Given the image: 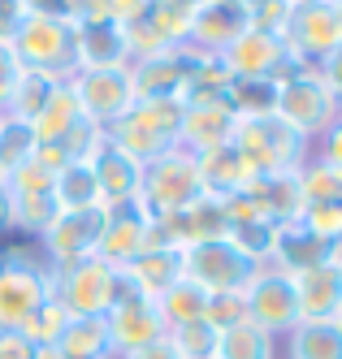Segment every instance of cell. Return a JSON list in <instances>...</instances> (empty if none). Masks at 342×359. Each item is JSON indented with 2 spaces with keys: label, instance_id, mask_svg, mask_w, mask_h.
<instances>
[{
  "label": "cell",
  "instance_id": "1",
  "mask_svg": "<svg viewBox=\"0 0 342 359\" xmlns=\"http://www.w3.org/2000/svg\"><path fill=\"white\" fill-rule=\"evenodd\" d=\"M230 143L256 173H295L312 156V143L303 135H295L273 109L269 113H234Z\"/></svg>",
  "mask_w": 342,
  "mask_h": 359
},
{
  "label": "cell",
  "instance_id": "2",
  "mask_svg": "<svg viewBox=\"0 0 342 359\" xmlns=\"http://www.w3.org/2000/svg\"><path fill=\"white\" fill-rule=\"evenodd\" d=\"M52 299V269L39 251H0V329H22Z\"/></svg>",
  "mask_w": 342,
  "mask_h": 359
},
{
  "label": "cell",
  "instance_id": "3",
  "mask_svg": "<svg viewBox=\"0 0 342 359\" xmlns=\"http://www.w3.org/2000/svg\"><path fill=\"white\" fill-rule=\"evenodd\" d=\"M273 113L291 126L295 135H303L308 143H317L334 126L338 104H334V95L325 91L317 65H299L295 74H286V79L273 87Z\"/></svg>",
  "mask_w": 342,
  "mask_h": 359
},
{
  "label": "cell",
  "instance_id": "4",
  "mask_svg": "<svg viewBox=\"0 0 342 359\" xmlns=\"http://www.w3.org/2000/svg\"><path fill=\"white\" fill-rule=\"evenodd\" d=\"M178 126H182V104L178 100H135L121 121H113L109 143H117L121 151H130L135 161H156L161 151L178 147Z\"/></svg>",
  "mask_w": 342,
  "mask_h": 359
},
{
  "label": "cell",
  "instance_id": "5",
  "mask_svg": "<svg viewBox=\"0 0 342 359\" xmlns=\"http://www.w3.org/2000/svg\"><path fill=\"white\" fill-rule=\"evenodd\" d=\"M199 195H204V182H199V165H195L191 151L169 147L156 161L143 165L139 203H143L152 217H173L182 208H191Z\"/></svg>",
  "mask_w": 342,
  "mask_h": 359
},
{
  "label": "cell",
  "instance_id": "6",
  "mask_svg": "<svg viewBox=\"0 0 342 359\" xmlns=\"http://www.w3.org/2000/svg\"><path fill=\"white\" fill-rule=\"evenodd\" d=\"M121 269H113L100 255H87L78 264L52 269V294L61 299V307L70 316H104L121 294Z\"/></svg>",
  "mask_w": 342,
  "mask_h": 359
},
{
  "label": "cell",
  "instance_id": "7",
  "mask_svg": "<svg viewBox=\"0 0 342 359\" xmlns=\"http://www.w3.org/2000/svg\"><path fill=\"white\" fill-rule=\"evenodd\" d=\"M256 260L243 255L230 238H208V243H191L182 247V277L195 281L204 294H230L243 290L256 277Z\"/></svg>",
  "mask_w": 342,
  "mask_h": 359
},
{
  "label": "cell",
  "instance_id": "8",
  "mask_svg": "<svg viewBox=\"0 0 342 359\" xmlns=\"http://www.w3.org/2000/svg\"><path fill=\"white\" fill-rule=\"evenodd\" d=\"M9 48L22 69H44L52 79L74 74V22L65 18H22Z\"/></svg>",
  "mask_w": 342,
  "mask_h": 359
},
{
  "label": "cell",
  "instance_id": "9",
  "mask_svg": "<svg viewBox=\"0 0 342 359\" xmlns=\"http://www.w3.org/2000/svg\"><path fill=\"white\" fill-rule=\"evenodd\" d=\"M243 307H247V325L265 329L269 338H286L303 316H299V294H295V277L282 273L273 264H260L256 277L243 286Z\"/></svg>",
  "mask_w": 342,
  "mask_h": 359
},
{
  "label": "cell",
  "instance_id": "10",
  "mask_svg": "<svg viewBox=\"0 0 342 359\" xmlns=\"http://www.w3.org/2000/svg\"><path fill=\"white\" fill-rule=\"evenodd\" d=\"M282 43L291 48L299 65H321L329 53L342 48V9L329 0H308V5H291L282 27Z\"/></svg>",
  "mask_w": 342,
  "mask_h": 359
},
{
  "label": "cell",
  "instance_id": "11",
  "mask_svg": "<svg viewBox=\"0 0 342 359\" xmlns=\"http://www.w3.org/2000/svg\"><path fill=\"white\" fill-rule=\"evenodd\" d=\"M65 83L83 121L100 126V130H109L113 121H121L135 109V87H130L126 69H74Z\"/></svg>",
  "mask_w": 342,
  "mask_h": 359
},
{
  "label": "cell",
  "instance_id": "12",
  "mask_svg": "<svg viewBox=\"0 0 342 359\" xmlns=\"http://www.w3.org/2000/svg\"><path fill=\"white\" fill-rule=\"evenodd\" d=\"M221 65L234 83H282L286 74H295L299 61L291 57V48L282 43V35L273 31H247L239 35L225 53Z\"/></svg>",
  "mask_w": 342,
  "mask_h": 359
},
{
  "label": "cell",
  "instance_id": "13",
  "mask_svg": "<svg viewBox=\"0 0 342 359\" xmlns=\"http://www.w3.org/2000/svg\"><path fill=\"white\" fill-rule=\"evenodd\" d=\"M100 234H104V208L57 212L52 225L35 238V251L48 269H65V264H78V260H87V255H96Z\"/></svg>",
  "mask_w": 342,
  "mask_h": 359
},
{
  "label": "cell",
  "instance_id": "14",
  "mask_svg": "<svg viewBox=\"0 0 342 359\" xmlns=\"http://www.w3.org/2000/svg\"><path fill=\"white\" fill-rule=\"evenodd\" d=\"M104 329H109L113 355L143 351V346H152V342L165 338V325H161V312H156V299L130 290V286H121L117 303L104 312Z\"/></svg>",
  "mask_w": 342,
  "mask_h": 359
},
{
  "label": "cell",
  "instance_id": "15",
  "mask_svg": "<svg viewBox=\"0 0 342 359\" xmlns=\"http://www.w3.org/2000/svg\"><path fill=\"white\" fill-rule=\"evenodd\" d=\"M251 31V13L247 5H234V0H199L191 9V27H187V48L208 57H221L225 48Z\"/></svg>",
  "mask_w": 342,
  "mask_h": 359
},
{
  "label": "cell",
  "instance_id": "16",
  "mask_svg": "<svg viewBox=\"0 0 342 359\" xmlns=\"http://www.w3.org/2000/svg\"><path fill=\"white\" fill-rule=\"evenodd\" d=\"M191 48L182 43L173 53H156V57H139L130 61V87H135V100H187V79H191Z\"/></svg>",
  "mask_w": 342,
  "mask_h": 359
},
{
  "label": "cell",
  "instance_id": "17",
  "mask_svg": "<svg viewBox=\"0 0 342 359\" xmlns=\"http://www.w3.org/2000/svg\"><path fill=\"white\" fill-rule=\"evenodd\" d=\"M234 130V109H230V95H195L182 104V126H178V147L199 156L208 147H221L230 143Z\"/></svg>",
  "mask_w": 342,
  "mask_h": 359
},
{
  "label": "cell",
  "instance_id": "18",
  "mask_svg": "<svg viewBox=\"0 0 342 359\" xmlns=\"http://www.w3.org/2000/svg\"><path fill=\"white\" fill-rule=\"evenodd\" d=\"M87 165L96 173V187H100V203H104V208L139 199L143 161H135L130 151H121L117 143H109V135H100V143H96V151L87 156Z\"/></svg>",
  "mask_w": 342,
  "mask_h": 359
},
{
  "label": "cell",
  "instance_id": "19",
  "mask_svg": "<svg viewBox=\"0 0 342 359\" xmlns=\"http://www.w3.org/2000/svg\"><path fill=\"white\" fill-rule=\"evenodd\" d=\"M147 229H152V212L139 199L113 203V208H104V234H100V251L96 255L109 260L113 269H121L126 260H135V255L147 247Z\"/></svg>",
  "mask_w": 342,
  "mask_h": 359
},
{
  "label": "cell",
  "instance_id": "20",
  "mask_svg": "<svg viewBox=\"0 0 342 359\" xmlns=\"http://www.w3.org/2000/svg\"><path fill=\"white\" fill-rule=\"evenodd\" d=\"M338 251L342 243L334 238H321L317 229H308L303 221H291V225H277V243H273V255H269V264L282 269V273H308V269H321L329 260H338Z\"/></svg>",
  "mask_w": 342,
  "mask_h": 359
},
{
  "label": "cell",
  "instance_id": "21",
  "mask_svg": "<svg viewBox=\"0 0 342 359\" xmlns=\"http://www.w3.org/2000/svg\"><path fill=\"white\" fill-rule=\"evenodd\" d=\"M243 199L256 217H265L273 225H291L303 217V195H299L295 173H256L251 187L243 191Z\"/></svg>",
  "mask_w": 342,
  "mask_h": 359
},
{
  "label": "cell",
  "instance_id": "22",
  "mask_svg": "<svg viewBox=\"0 0 342 359\" xmlns=\"http://www.w3.org/2000/svg\"><path fill=\"white\" fill-rule=\"evenodd\" d=\"M130 48L117 22L100 27H74V69H126Z\"/></svg>",
  "mask_w": 342,
  "mask_h": 359
},
{
  "label": "cell",
  "instance_id": "23",
  "mask_svg": "<svg viewBox=\"0 0 342 359\" xmlns=\"http://www.w3.org/2000/svg\"><path fill=\"white\" fill-rule=\"evenodd\" d=\"M199 165V182H204V195H217V199H234L251 187L256 169L234 151V143H221V147H208L195 156Z\"/></svg>",
  "mask_w": 342,
  "mask_h": 359
},
{
  "label": "cell",
  "instance_id": "24",
  "mask_svg": "<svg viewBox=\"0 0 342 359\" xmlns=\"http://www.w3.org/2000/svg\"><path fill=\"white\" fill-rule=\"evenodd\" d=\"M295 294H299V316L303 320H338V312H342V264L329 260L321 269L299 273Z\"/></svg>",
  "mask_w": 342,
  "mask_h": 359
},
{
  "label": "cell",
  "instance_id": "25",
  "mask_svg": "<svg viewBox=\"0 0 342 359\" xmlns=\"http://www.w3.org/2000/svg\"><path fill=\"white\" fill-rule=\"evenodd\" d=\"M182 277V247H156V251H139L135 260L121 264V281L130 290H139L147 299L165 294L173 281Z\"/></svg>",
  "mask_w": 342,
  "mask_h": 359
},
{
  "label": "cell",
  "instance_id": "26",
  "mask_svg": "<svg viewBox=\"0 0 342 359\" xmlns=\"http://www.w3.org/2000/svg\"><path fill=\"white\" fill-rule=\"evenodd\" d=\"M282 359H342L338 320H299L282 338Z\"/></svg>",
  "mask_w": 342,
  "mask_h": 359
},
{
  "label": "cell",
  "instance_id": "27",
  "mask_svg": "<svg viewBox=\"0 0 342 359\" xmlns=\"http://www.w3.org/2000/svg\"><path fill=\"white\" fill-rule=\"evenodd\" d=\"M5 199H9V229H18L22 238H39L44 229L57 217V195L52 191H9L5 187Z\"/></svg>",
  "mask_w": 342,
  "mask_h": 359
},
{
  "label": "cell",
  "instance_id": "28",
  "mask_svg": "<svg viewBox=\"0 0 342 359\" xmlns=\"http://www.w3.org/2000/svg\"><path fill=\"white\" fill-rule=\"evenodd\" d=\"M83 121V113H78V104H74V95H70V83H61L57 91L48 95V104L31 117V135H35V143L39 147H57L74 126Z\"/></svg>",
  "mask_w": 342,
  "mask_h": 359
},
{
  "label": "cell",
  "instance_id": "29",
  "mask_svg": "<svg viewBox=\"0 0 342 359\" xmlns=\"http://www.w3.org/2000/svg\"><path fill=\"white\" fill-rule=\"evenodd\" d=\"M57 351L65 359H113V342H109V329H104V316H70V325L57 338Z\"/></svg>",
  "mask_w": 342,
  "mask_h": 359
},
{
  "label": "cell",
  "instance_id": "30",
  "mask_svg": "<svg viewBox=\"0 0 342 359\" xmlns=\"http://www.w3.org/2000/svg\"><path fill=\"white\" fill-rule=\"evenodd\" d=\"M52 195H57L61 212H78V208H104L100 203V187L87 161H65L57 169V182H52Z\"/></svg>",
  "mask_w": 342,
  "mask_h": 359
},
{
  "label": "cell",
  "instance_id": "31",
  "mask_svg": "<svg viewBox=\"0 0 342 359\" xmlns=\"http://www.w3.org/2000/svg\"><path fill=\"white\" fill-rule=\"evenodd\" d=\"M156 312H161L165 333H169V329H182V325H195V320H204V312H208V294L195 286V281L178 277L165 294H156Z\"/></svg>",
  "mask_w": 342,
  "mask_h": 359
},
{
  "label": "cell",
  "instance_id": "32",
  "mask_svg": "<svg viewBox=\"0 0 342 359\" xmlns=\"http://www.w3.org/2000/svg\"><path fill=\"white\" fill-rule=\"evenodd\" d=\"M217 359H282V342L243 320L217 333Z\"/></svg>",
  "mask_w": 342,
  "mask_h": 359
},
{
  "label": "cell",
  "instance_id": "33",
  "mask_svg": "<svg viewBox=\"0 0 342 359\" xmlns=\"http://www.w3.org/2000/svg\"><path fill=\"white\" fill-rule=\"evenodd\" d=\"M61 83H65V79H52V74H44V69H22L18 83H13V95H9L5 113H9V117H22L26 126H31V117L48 104V95L57 91Z\"/></svg>",
  "mask_w": 342,
  "mask_h": 359
},
{
  "label": "cell",
  "instance_id": "34",
  "mask_svg": "<svg viewBox=\"0 0 342 359\" xmlns=\"http://www.w3.org/2000/svg\"><path fill=\"white\" fill-rule=\"evenodd\" d=\"M39 156V143L31 135V126H26L22 117H9V113H0V173H18L26 169Z\"/></svg>",
  "mask_w": 342,
  "mask_h": 359
},
{
  "label": "cell",
  "instance_id": "35",
  "mask_svg": "<svg viewBox=\"0 0 342 359\" xmlns=\"http://www.w3.org/2000/svg\"><path fill=\"white\" fill-rule=\"evenodd\" d=\"M225 238L239 247L243 255H251L256 264H269L273 243H277V225L265 221V217H234L230 229H225Z\"/></svg>",
  "mask_w": 342,
  "mask_h": 359
},
{
  "label": "cell",
  "instance_id": "36",
  "mask_svg": "<svg viewBox=\"0 0 342 359\" xmlns=\"http://www.w3.org/2000/svg\"><path fill=\"white\" fill-rule=\"evenodd\" d=\"M295 177H299L303 208H312V203H338V199H342V173L329 169V165L317 161V156H308V161L295 169Z\"/></svg>",
  "mask_w": 342,
  "mask_h": 359
},
{
  "label": "cell",
  "instance_id": "37",
  "mask_svg": "<svg viewBox=\"0 0 342 359\" xmlns=\"http://www.w3.org/2000/svg\"><path fill=\"white\" fill-rule=\"evenodd\" d=\"M165 338H169V346H173L182 359H217V329L208 325V320H195V325L169 329Z\"/></svg>",
  "mask_w": 342,
  "mask_h": 359
},
{
  "label": "cell",
  "instance_id": "38",
  "mask_svg": "<svg viewBox=\"0 0 342 359\" xmlns=\"http://www.w3.org/2000/svg\"><path fill=\"white\" fill-rule=\"evenodd\" d=\"M65 325H70V312L61 307V299L52 294V299L39 307V312L22 325V333H26V338H31L35 346H57V338H61V329H65Z\"/></svg>",
  "mask_w": 342,
  "mask_h": 359
},
{
  "label": "cell",
  "instance_id": "39",
  "mask_svg": "<svg viewBox=\"0 0 342 359\" xmlns=\"http://www.w3.org/2000/svg\"><path fill=\"white\" fill-rule=\"evenodd\" d=\"M204 320L213 325L217 333H221V329H234V325H243V320H247L243 290H230V294H208V312H204Z\"/></svg>",
  "mask_w": 342,
  "mask_h": 359
},
{
  "label": "cell",
  "instance_id": "40",
  "mask_svg": "<svg viewBox=\"0 0 342 359\" xmlns=\"http://www.w3.org/2000/svg\"><path fill=\"white\" fill-rule=\"evenodd\" d=\"M299 221H303L308 229H317L321 238L342 243V199H338V203H312V208H303Z\"/></svg>",
  "mask_w": 342,
  "mask_h": 359
},
{
  "label": "cell",
  "instance_id": "41",
  "mask_svg": "<svg viewBox=\"0 0 342 359\" xmlns=\"http://www.w3.org/2000/svg\"><path fill=\"white\" fill-rule=\"evenodd\" d=\"M247 13H251V31H273V35H282L291 5H286V0H256Z\"/></svg>",
  "mask_w": 342,
  "mask_h": 359
},
{
  "label": "cell",
  "instance_id": "42",
  "mask_svg": "<svg viewBox=\"0 0 342 359\" xmlns=\"http://www.w3.org/2000/svg\"><path fill=\"white\" fill-rule=\"evenodd\" d=\"M312 156H317V161H325L329 169H338V173H342V113L334 117V126H329V130H325L317 143H312Z\"/></svg>",
  "mask_w": 342,
  "mask_h": 359
},
{
  "label": "cell",
  "instance_id": "43",
  "mask_svg": "<svg viewBox=\"0 0 342 359\" xmlns=\"http://www.w3.org/2000/svg\"><path fill=\"white\" fill-rule=\"evenodd\" d=\"M70 5V22L74 27H100V22H113L109 0H65Z\"/></svg>",
  "mask_w": 342,
  "mask_h": 359
},
{
  "label": "cell",
  "instance_id": "44",
  "mask_svg": "<svg viewBox=\"0 0 342 359\" xmlns=\"http://www.w3.org/2000/svg\"><path fill=\"white\" fill-rule=\"evenodd\" d=\"M18 74H22V65H18V57H13V48L0 39V113H5V104H9V95H13V83H18Z\"/></svg>",
  "mask_w": 342,
  "mask_h": 359
},
{
  "label": "cell",
  "instance_id": "45",
  "mask_svg": "<svg viewBox=\"0 0 342 359\" xmlns=\"http://www.w3.org/2000/svg\"><path fill=\"white\" fill-rule=\"evenodd\" d=\"M317 74H321V83H325V91L334 95V104H338V113H342V48L338 53H329L321 65H317Z\"/></svg>",
  "mask_w": 342,
  "mask_h": 359
},
{
  "label": "cell",
  "instance_id": "46",
  "mask_svg": "<svg viewBox=\"0 0 342 359\" xmlns=\"http://www.w3.org/2000/svg\"><path fill=\"white\" fill-rule=\"evenodd\" d=\"M35 342L22 329H0V359H31Z\"/></svg>",
  "mask_w": 342,
  "mask_h": 359
},
{
  "label": "cell",
  "instance_id": "47",
  "mask_svg": "<svg viewBox=\"0 0 342 359\" xmlns=\"http://www.w3.org/2000/svg\"><path fill=\"white\" fill-rule=\"evenodd\" d=\"M26 18H65L70 22V5L65 0H22Z\"/></svg>",
  "mask_w": 342,
  "mask_h": 359
},
{
  "label": "cell",
  "instance_id": "48",
  "mask_svg": "<svg viewBox=\"0 0 342 359\" xmlns=\"http://www.w3.org/2000/svg\"><path fill=\"white\" fill-rule=\"evenodd\" d=\"M22 18H26V13H22V0H0V39H5V43H9L13 31L22 27Z\"/></svg>",
  "mask_w": 342,
  "mask_h": 359
},
{
  "label": "cell",
  "instance_id": "49",
  "mask_svg": "<svg viewBox=\"0 0 342 359\" xmlns=\"http://www.w3.org/2000/svg\"><path fill=\"white\" fill-rule=\"evenodd\" d=\"M143 9H147V0H109V13L117 27H130L135 18H143Z\"/></svg>",
  "mask_w": 342,
  "mask_h": 359
},
{
  "label": "cell",
  "instance_id": "50",
  "mask_svg": "<svg viewBox=\"0 0 342 359\" xmlns=\"http://www.w3.org/2000/svg\"><path fill=\"white\" fill-rule=\"evenodd\" d=\"M113 359H182V355L169 346V338H161V342H152L143 351H126V355H113Z\"/></svg>",
  "mask_w": 342,
  "mask_h": 359
},
{
  "label": "cell",
  "instance_id": "51",
  "mask_svg": "<svg viewBox=\"0 0 342 359\" xmlns=\"http://www.w3.org/2000/svg\"><path fill=\"white\" fill-rule=\"evenodd\" d=\"M31 359H65V355H61L57 346H35V355H31Z\"/></svg>",
  "mask_w": 342,
  "mask_h": 359
},
{
  "label": "cell",
  "instance_id": "52",
  "mask_svg": "<svg viewBox=\"0 0 342 359\" xmlns=\"http://www.w3.org/2000/svg\"><path fill=\"white\" fill-rule=\"evenodd\" d=\"M9 229V199H5V191H0V234Z\"/></svg>",
  "mask_w": 342,
  "mask_h": 359
},
{
  "label": "cell",
  "instance_id": "53",
  "mask_svg": "<svg viewBox=\"0 0 342 359\" xmlns=\"http://www.w3.org/2000/svg\"><path fill=\"white\" fill-rule=\"evenodd\" d=\"M234 5H247V9H251V5H256V0H234Z\"/></svg>",
  "mask_w": 342,
  "mask_h": 359
},
{
  "label": "cell",
  "instance_id": "54",
  "mask_svg": "<svg viewBox=\"0 0 342 359\" xmlns=\"http://www.w3.org/2000/svg\"><path fill=\"white\" fill-rule=\"evenodd\" d=\"M286 5H308V0H286Z\"/></svg>",
  "mask_w": 342,
  "mask_h": 359
},
{
  "label": "cell",
  "instance_id": "55",
  "mask_svg": "<svg viewBox=\"0 0 342 359\" xmlns=\"http://www.w3.org/2000/svg\"><path fill=\"white\" fill-rule=\"evenodd\" d=\"M329 5H334V9H342V0H329Z\"/></svg>",
  "mask_w": 342,
  "mask_h": 359
},
{
  "label": "cell",
  "instance_id": "56",
  "mask_svg": "<svg viewBox=\"0 0 342 359\" xmlns=\"http://www.w3.org/2000/svg\"><path fill=\"white\" fill-rule=\"evenodd\" d=\"M0 191H5V173H0Z\"/></svg>",
  "mask_w": 342,
  "mask_h": 359
},
{
  "label": "cell",
  "instance_id": "57",
  "mask_svg": "<svg viewBox=\"0 0 342 359\" xmlns=\"http://www.w3.org/2000/svg\"><path fill=\"white\" fill-rule=\"evenodd\" d=\"M338 264H342V251H338Z\"/></svg>",
  "mask_w": 342,
  "mask_h": 359
},
{
  "label": "cell",
  "instance_id": "58",
  "mask_svg": "<svg viewBox=\"0 0 342 359\" xmlns=\"http://www.w3.org/2000/svg\"><path fill=\"white\" fill-rule=\"evenodd\" d=\"M338 325H342V312H338Z\"/></svg>",
  "mask_w": 342,
  "mask_h": 359
}]
</instances>
